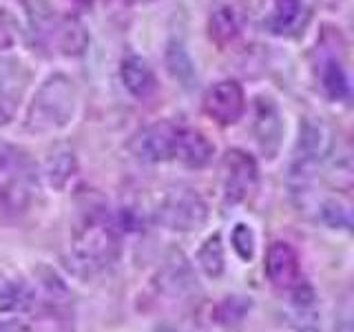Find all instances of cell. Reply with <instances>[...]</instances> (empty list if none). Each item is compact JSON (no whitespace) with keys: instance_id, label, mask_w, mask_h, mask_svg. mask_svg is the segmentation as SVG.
I'll list each match as a JSON object with an SVG mask.
<instances>
[{"instance_id":"cell-1","label":"cell","mask_w":354,"mask_h":332,"mask_svg":"<svg viewBox=\"0 0 354 332\" xmlns=\"http://www.w3.org/2000/svg\"><path fill=\"white\" fill-rule=\"evenodd\" d=\"M77 109V89L64 73H53L33 93L25 124L31 133H55L71 124Z\"/></svg>"},{"instance_id":"cell-2","label":"cell","mask_w":354,"mask_h":332,"mask_svg":"<svg viewBox=\"0 0 354 332\" xmlns=\"http://www.w3.org/2000/svg\"><path fill=\"white\" fill-rule=\"evenodd\" d=\"M120 250L115 228L100 217H88L71 237V257L82 273L104 270Z\"/></svg>"},{"instance_id":"cell-3","label":"cell","mask_w":354,"mask_h":332,"mask_svg":"<svg viewBox=\"0 0 354 332\" xmlns=\"http://www.w3.org/2000/svg\"><path fill=\"white\" fill-rule=\"evenodd\" d=\"M317 75L324 93L341 102L350 98V77L346 69V40L335 27H324L317 40Z\"/></svg>"},{"instance_id":"cell-4","label":"cell","mask_w":354,"mask_h":332,"mask_svg":"<svg viewBox=\"0 0 354 332\" xmlns=\"http://www.w3.org/2000/svg\"><path fill=\"white\" fill-rule=\"evenodd\" d=\"M33 166L18 149L0 151V210L22 213L33 195Z\"/></svg>"},{"instance_id":"cell-5","label":"cell","mask_w":354,"mask_h":332,"mask_svg":"<svg viewBox=\"0 0 354 332\" xmlns=\"http://www.w3.org/2000/svg\"><path fill=\"white\" fill-rule=\"evenodd\" d=\"M155 219L160 226L169 230L191 232L206 224L208 206L202 195L195 193L193 188L175 186L162 195L158 208H155Z\"/></svg>"},{"instance_id":"cell-6","label":"cell","mask_w":354,"mask_h":332,"mask_svg":"<svg viewBox=\"0 0 354 332\" xmlns=\"http://www.w3.org/2000/svg\"><path fill=\"white\" fill-rule=\"evenodd\" d=\"M33 29L44 47L58 55H82L88 44L86 27L73 16H53L51 11L47 14L38 11L33 18Z\"/></svg>"},{"instance_id":"cell-7","label":"cell","mask_w":354,"mask_h":332,"mask_svg":"<svg viewBox=\"0 0 354 332\" xmlns=\"http://www.w3.org/2000/svg\"><path fill=\"white\" fill-rule=\"evenodd\" d=\"M180 129L173 122H155V124L142 129L131 142V151L142 162H166L175 158L177 138Z\"/></svg>"},{"instance_id":"cell-8","label":"cell","mask_w":354,"mask_h":332,"mask_svg":"<svg viewBox=\"0 0 354 332\" xmlns=\"http://www.w3.org/2000/svg\"><path fill=\"white\" fill-rule=\"evenodd\" d=\"M221 171H224V191L230 202H241L246 199L254 188H257L259 171L248 153L239 149H230L221 158Z\"/></svg>"},{"instance_id":"cell-9","label":"cell","mask_w":354,"mask_h":332,"mask_svg":"<svg viewBox=\"0 0 354 332\" xmlns=\"http://www.w3.org/2000/svg\"><path fill=\"white\" fill-rule=\"evenodd\" d=\"M246 111V95L237 80H221L204 95V113L221 127H230Z\"/></svg>"},{"instance_id":"cell-10","label":"cell","mask_w":354,"mask_h":332,"mask_svg":"<svg viewBox=\"0 0 354 332\" xmlns=\"http://www.w3.org/2000/svg\"><path fill=\"white\" fill-rule=\"evenodd\" d=\"M252 131L266 158L268 160L277 158V153L281 149V138H283V118H281L279 104H277L270 95H259L254 100Z\"/></svg>"},{"instance_id":"cell-11","label":"cell","mask_w":354,"mask_h":332,"mask_svg":"<svg viewBox=\"0 0 354 332\" xmlns=\"http://www.w3.org/2000/svg\"><path fill=\"white\" fill-rule=\"evenodd\" d=\"M310 22V9L306 0H274L268 16L263 18V29L270 36L295 38Z\"/></svg>"},{"instance_id":"cell-12","label":"cell","mask_w":354,"mask_h":332,"mask_svg":"<svg viewBox=\"0 0 354 332\" xmlns=\"http://www.w3.org/2000/svg\"><path fill=\"white\" fill-rule=\"evenodd\" d=\"M299 257L297 250L286 241H274L266 257V277L277 288H295L299 284Z\"/></svg>"},{"instance_id":"cell-13","label":"cell","mask_w":354,"mask_h":332,"mask_svg":"<svg viewBox=\"0 0 354 332\" xmlns=\"http://www.w3.org/2000/svg\"><path fill=\"white\" fill-rule=\"evenodd\" d=\"M120 80L127 91L138 100H149L158 91V77L153 66L142 55H127L120 62Z\"/></svg>"},{"instance_id":"cell-14","label":"cell","mask_w":354,"mask_h":332,"mask_svg":"<svg viewBox=\"0 0 354 332\" xmlns=\"http://www.w3.org/2000/svg\"><path fill=\"white\" fill-rule=\"evenodd\" d=\"M215 147L204 133L193 129H180V138H177L175 158L180 160L188 169H204V166L213 160Z\"/></svg>"},{"instance_id":"cell-15","label":"cell","mask_w":354,"mask_h":332,"mask_svg":"<svg viewBox=\"0 0 354 332\" xmlns=\"http://www.w3.org/2000/svg\"><path fill=\"white\" fill-rule=\"evenodd\" d=\"M22 84H25L22 64L11 58H0V118L11 113V104L16 98H20Z\"/></svg>"},{"instance_id":"cell-16","label":"cell","mask_w":354,"mask_h":332,"mask_svg":"<svg viewBox=\"0 0 354 332\" xmlns=\"http://www.w3.org/2000/svg\"><path fill=\"white\" fill-rule=\"evenodd\" d=\"M77 171V162H75V153L71 147L66 144H58L51 153L47 162H44V175H47V182L53 188H64L69 184V180Z\"/></svg>"},{"instance_id":"cell-17","label":"cell","mask_w":354,"mask_h":332,"mask_svg":"<svg viewBox=\"0 0 354 332\" xmlns=\"http://www.w3.org/2000/svg\"><path fill=\"white\" fill-rule=\"evenodd\" d=\"M166 69L184 89H191L197 82L195 62L180 40H173L166 47Z\"/></svg>"},{"instance_id":"cell-18","label":"cell","mask_w":354,"mask_h":332,"mask_svg":"<svg viewBox=\"0 0 354 332\" xmlns=\"http://www.w3.org/2000/svg\"><path fill=\"white\" fill-rule=\"evenodd\" d=\"M208 36L210 40H215L219 47L232 42L239 36V18L235 14V9L224 5L215 9L208 18Z\"/></svg>"},{"instance_id":"cell-19","label":"cell","mask_w":354,"mask_h":332,"mask_svg":"<svg viewBox=\"0 0 354 332\" xmlns=\"http://www.w3.org/2000/svg\"><path fill=\"white\" fill-rule=\"evenodd\" d=\"M197 261L210 279H217V277L224 273V246H221V237L217 232L213 237H208L204 241V246L199 248Z\"/></svg>"},{"instance_id":"cell-20","label":"cell","mask_w":354,"mask_h":332,"mask_svg":"<svg viewBox=\"0 0 354 332\" xmlns=\"http://www.w3.org/2000/svg\"><path fill=\"white\" fill-rule=\"evenodd\" d=\"M31 302L29 290L22 284L3 282L0 284V310H18Z\"/></svg>"},{"instance_id":"cell-21","label":"cell","mask_w":354,"mask_h":332,"mask_svg":"<svg viewBox=\"0 0 354 332\" xmlns=\"http://www.w3.org/2000/svg\"><path fill=\"white\" fill-rule=\"evenodd\" d=\"M321 217L332 228H350L352 224L350 206L346 202H339V199H328L324 208H321Z\"/></svg>"},{"instance_id":"cell-22","label":"cell","mask_w":354,"mask_h":332,"mask_svg":"<svg viewBox=\"0 0 354 332\" xmlns=\"http://www.w3.org/2000/svg\"><path fill=\"white\" fill-rule=\"evenodd\" d=\"M232 246H235L237 255L241 259H252V252H254V237H252V230L246 224H237L235 230H232Z\"/></svg>"},{"instance_id":"cell-23","label":"cell","mask_w":354,"mask_h":332,"mask_svg":"<svg viewBox=\"0 0 354 332\" xmlns=\"http://www.w3.org/2000/svg\"><path fill=\"white\" fill-rule=\"evenodd\" d=\"M18 40V27L9 11L0 9V49H9Z\"/></svg>"},{"instance_id":"cell-24","label":"cell","mask_w":354,"mask_h":332,"mask_svg":"<svg viewBox=\"0 0 354 332\" xmlns=\"http://www.w3.org/2000/svg\"><path fill=\"white\" fill-rule=\"evenodd\" d=\"M0 332H31L22 319H0Z\"/></svg>"},{"instance_id":"cell-25","label":"cell","mask_w":354,"mask_h":332,"mask_svg":"<svg viewBox=\"0 0 354 332\" xmlns=\"http://www.w3.org/2000/svg\"><path fill=\"white\" fill-rule=\"evenodd\" d=\"M122 5H127V7H133V5H149L153 3V0H120Z\"/></svg>"},{"instance_id":"cell-26","label":"cell","mask_w":354,"mask_h":332,"mask_svg":"<svg viewBox=\"0 0 354 332\" xmlns=\"http://www.w3.org/2000/svg\"><path fill=\"white\" fill-rule=\"evenodd\" d=\"M158 332H175V330H171V328H160Z\"/></svg>"}]
</instances>
